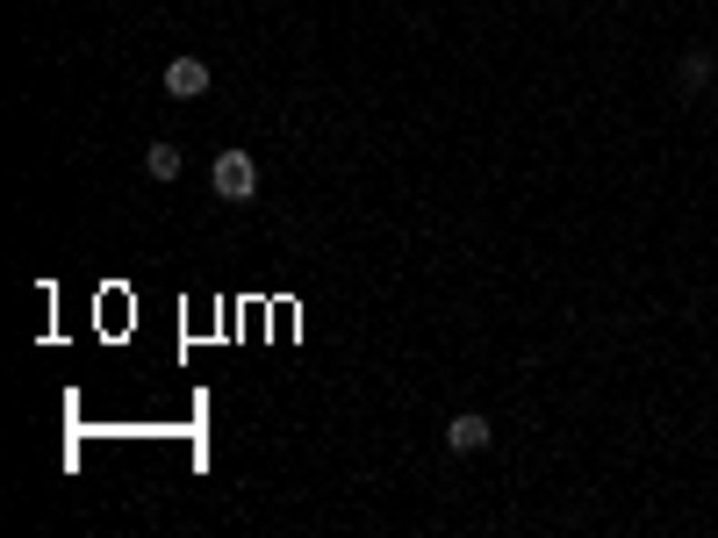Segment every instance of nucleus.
<instances>
[{"label": "nucleus", "mask_w": 718, "mask_h": 538, "mask_svg": "<svg viewBox=\"0 0 718 538\" xmlns=\"http://www.w3.org/2000/svg\"><path fill=\"white\" fill-rule=\"evenodd\" d=\"M209 187H216V202H259V159L252 151H216V165H209Z\"/></svg>", "instance_id": "1"}, {"label": "nucleus", "mask_w": 718, "mask_h": 538, "mask_svg": "<svg viewBox=\"0 0 718 538\" xmlns=\"http://www.w3.org/2000/svg\"><path fill=\"white\" fill-rule=\"evenodd\" d=\"M165 94L173 101H202L209 94V65L202 58H173V65H165Z\"/></svg>", "instance_id": "2"}, {"label": "nucleus", "mask_w": 718, "mask_h": 538, "mask_svg": "<svg viewBox=\"0 0 718 538\" xmlns=\"http://www.w3.org/2000/svg\"><path fill=\"white\" fill-rule=\"evenodd\" d=\"M488 438H496V424H488V417H475V409L446 424V453H482Z\"/></svg>", "instance_id": "3"}, {"label": "nucleus", "mask_w": 718, "mask_h": 538, "mask_svg": "<svg viewBox=\"0 0 718 538\" xmlns=\"http://www.w3.org/2000/svg\"><path fill=\"white\" fill-rule=\"evenodd\" d=\"M676 87H682V94H705V87H711V51H682Z\"/></svg>", "instance_id": "4"}, {"label": "nucleus", "mask_w": 718, "mask_h": 538, "mask_svg": "<svg viewBox=\"0 0 718 538\" xmlns=\"http://www.w3.org/2000/svg\"><path fill=\"white\" fill-rule=\"evenodd\" d=\"M180 165H188V159H180V144H151L144 151V173L159 180V187H165V180H180Z\"/></svg>", "instance_id": "5"}, {"label": "nucleus", "mask_w": 718, "mask_h": 538, "mask_svg": "<svg viewBox=\"0 0 718 538\" xmlns=\"http://www.w3.org/2000/svg\"><path fill=\"white\" fill-rule=\"evenodd\" d=\"M711 115H718V94H711Z\"/></svg>", "instance_id": "6"}]
</instances>
